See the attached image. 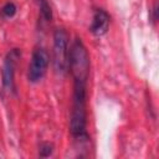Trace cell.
I'll return each mask as SVG.
<instances>
[{
	"instance_id": "obj_7",
	"label": "cell",
	"mask_w": 159,
	"mask_h": 159,
	"mask_svg": "<svg viewBox=\"0 0 159 159\" xmlns=\"http://www.w3.org/2000/svg\"><path fill=\"white\" fill-rule=\"evenodd\" d=\"M40 12H41V16L45 21H47V22L51 21L52 11H51V7L46 0H40Z\"/></svg>"
},
{
	"instance_id": "obj_5",
	"label": "cell",
	"mask_w": 159,
	"mask_h": 159,
	"mask_svg": "<svg viewBox=\"0 0 159 159\" xmlns=\"http://www.w3.org/2000/svg\"><path fill=\"white\" fill-rule=\"evenodd\" d=\"M19 57H20L19 50L14 48L7 53V56L4 61L2 84H4L5 89H7V91H14V88H15V86H14V73H15V63H16Z\"/></svg>"
},
{
	"instance_id": "obj_9",
	"label": "cell",
	"mask_w": 159,
	"mask_h": 159,
	"mask_svg": "<svg viewBox=\"0 0 159 159\" xmlns=\"http://www.w3.org/2000/svg\"><path fill=\"white\" fill-rule=\"evenodd\" d=\"M52 145L48 143H45L40 147V157H50L52 154Z\"/></svg>"
},
{
	"instance_id": "obj_8",
	"label": "cell",
	"mask_w": 159,
	"mask_h": 159,
	"mask_svg": "<svg viewBox=\"0 0 159 159\" xmlns=\"http://www.w3.org/2000/svg\"><path fill=\"white\" fill-rule=\"evenodd\" d=\"M1 11H2V14H4L6 17H11V16H14L15 12H16V6H15L14 2H6V4L2 6Z\"/></svg>"
},
{
	"instance_id": "obj_4",
	"label": "cell",
	"mask_w": 159,
	"mask_h": 159,
	"mask_svg": "<svg viewBox=\"0 0 159 159\" xmlns=\"http://www.w3.org/2000/svg\"><path fill=\"white\" fill-rule=\"evenodd\" d=\"M48 62H50V57H48V53L46 52V50H43L41 47L36 48L32 52L31 62L29 65V72H27L29 81L32 83L41 81V78L46 73Z\"/></svg>"
},
{
	"instance_id": "obj_2",
	"label": "cell",
	"mask_w": 159,
	"mask_h": 159,
	"mask_svg": "<svg viewBox=\"0 0 159 159\" xmlns=\"http://www.w3.org/2000/svg\"><path fill=\"white\" fill-rule=\"evenodd\" d=\"M68 68L73 81L87 82L89 75V56L81 39H76L68 50Z\"/></svg>"
},
{
	"instance_id": "obj_3",
	"label": "cell",
	"mask_w": 159,
	"mask_h": 159,
	"mask_svg": "<svg viewBox=\"0 0 159 159\" xmlns=\"http://www.w3.org/2000/svg\"><path fill=\"white\" fill-rule=\"evenodd\" d=\"M68 32L65 29H57L53 34V65L58 73L68 68Z\"/></svg>"
},
{
	"instance_id": "obj_1",
	"label": "cell",
	"mask_w": 159,
	"mask_h": 159,
	"mask_svg": "<svg viewBox=\"0 0 159 159\" xmlns=\"http://www.w3.org/2000/svg\"><path fill=\"white\" fill-rule=\"evenodd\" d=\"M87 82L75 81L73 83V102L70 120V132L77 138H87V112H86V98H87Z\"/></svg>"
},
{
	"instance_id": "obj_6",
	"label": "cell",
	"mask_w": 159,
	"mask_h": 159,
	"mask_svg": "<svg viewBox=\"0 0 159 159\" xmlns=\"http://www.w3.org/2000/svg\"><path fill=\"white\" fill-rule=\"evenodd\" d=\"M109 27V15L103 9H96L91 25V32L96 36H102Z\"/></svg>"
}]
</instances>
